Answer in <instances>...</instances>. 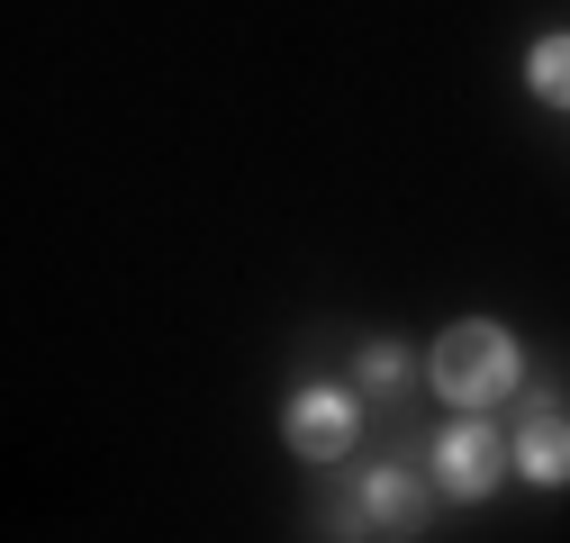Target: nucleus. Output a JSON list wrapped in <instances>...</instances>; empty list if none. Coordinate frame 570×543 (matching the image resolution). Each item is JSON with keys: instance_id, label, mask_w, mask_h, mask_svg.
<instances>
[{"instance_id": "6", "label": "nucleus", "mask_w": 570, "mask_h": 543, "mask_svg": "<svg viewBox=\"0 0 570 543\" xmlns=\"http://www.w3.org/2000/svg\"><path fill=\"white\" fill-rule=\"evenodd\" d=\"M525 82H534L543 109H570V28H543L525 46Z\"/></svg>"}, {"instance_id": "2", "label": "nucleus", "mask_w": 570, "mask_h": 543, "mask_svg": "<svg viewBox=\"0 0 570 543\" xmlns=\"http://www.w3.org/2000/svg\"><path fill=\"white\" fill-rule=\"evenodd\" d=\"M281 435H291L299 462H344L353 435H363V398L335 389V381H308V389H291V407H281Z\"/></svg>"}, {"instance_id": "1", "label": "nucleus", "mask_w": 570, "mask_h": 543, "mask_svg": "<svg viewBox=\"0 0 570 543\" xmlns=\"http://www.w3.org/2000/svg\"><path fill=\"white\" fill-rule=\"evenodd\" d=\"M425 381H435L444 407H462V417H489L498 398H517L525 354H517V335L498 326V317H462V326L435 335V354H425Z\"/></svg>"}, {"instance_id": "7", "label": "nucleus", "mask_w": 570, "mask_h": 543, "mask_svg": "<svg viewBox=\"0 0 570 543\" xmlns=\"http://www.w3.org/2000/svg\"><path fill=\"white\" fill-rule=\"evenodd\" d=\"M353 372H363V389H399V381H407V354H399V345H363Z\"/></svg>"}, {"instance_id": "4", "label": "nucleus", "mask_w": 570, "mask_h": 543, "mask_svg": "<svg viewBox=\"0 0 570 543\" xmlns=\"http://www.w3.org/2000/svg\"><path fill=\"white\" fill-rule=\"evenodd\" d=\"M517 471L534 490H570V407L552 389H534L525 417H517Z\"/></svg>"}, {"instance_id": "5", "label": "nucleus", "mask_w": 570, "mask_h": 543, "mask_svg": "<svg viewBox=\"0 0 570 543\" xmlns=\"http://www.w3.org/2000/svg\"><path fill=\"white\" fill-rule=\"evenodd\" d=\"M353 507H363L372 534H390V543L425 534V516H435V498L416 490V471H407V462H372V471H363V490H353Z\"/></svg>"}, {"instance_id": "3", "label": "nucleus", "mask_w": 570, "mask_h": 543, "mask_svg": "<svg viewBox=\"0 0 570 543\" xmlns=\"http://www.w3.org/2000/svg\"><path fill=\"white\" fill-rule=\"evenodd\" d=\"M498 481H508V444H498L489 417H462L435 435V490L444 498H489Z\"/></svg>"}]
</instances>
